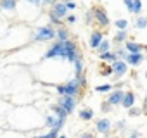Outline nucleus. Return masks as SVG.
I'll list each match as a JSON object with an SVG mask.
<instances>
[{"mask_svg": "<svg viewBox=\"0 0 147 138\" xmlns=\"http://www.w3.org/2000/svg\"><path fill=\"white\" fill-rule=\"evenodd\" d=\"M62 2H64V4L67 5V9H69V11H73V9H76V4H75V2H71V0H62Z\"/></svg>", "mask_w": 147, "mask_h": 138, "instance_id": "33", "label": "nucleus"}, {"mask_svg": "<svg viewBox=\"0 0 147 138\" xmlns=\"http://www.w3.org/2000/svg\"><path fill=\"white\" fill-rule=\"evenodd\" d=\"M113 42H114L116 45L128 42V29H118L116 35H114V38H113Z\"/></svg>", "mask_w": 147, "mask_h": 138, "instance_id": "17", "label": "nucleus"}, {"mask_svg": "<svg viewBox=\"0 0 147 138\" xmlns=\"http://www.w3.org/2000/svg\"><path fill=\"white\" fill-rule=\"evenodd\" d=\"M128 138H138V135H137V133H133V135H130Z\"/></svg>", "mask_w": 147, "mask_h": 138, "instance_id": "41", "label": "nucleus"}, {"mask_svg": "<svg viewBox=\"0 0 147 138\" xmlns=\"http://www.w3.org/2000/svg\"><path fill=\"white\" fill-rule=\"evenodd\" d=\"M102 40H104V33H102L100 29H94V31H92V35H90V40H88L90 48L97 50V48H99V45L102 43Z\"/></svg>", "mask_w": 147, "mask_h": 138, "instance_id": "11", "label": "nucleus"}, {"mask_svg": "<svg viewBox=\"0 0 147 138\" xmlns=\"http://www.w3.org/2000/svg\"><path fill=\"white\" fill-rule=\"evenodd\" d=\"M59 138H67V136L66 135H59Z\"/></svg>", "mask_w": 147, "mask_h": 138, "instance_id": "42", "label": "nucleus"}, {"mask_svg": "<svg viewBox=\"0 0 147 138\" xmlns=\"http://www.w3.org/2000/svg\"><path fill=\"white\" fill-rule=\"evenodd\" d=\"M106 52H111V42L109 40H102V43L99 45V48H97V54L99 55H102V54H106Z\"/></svg>", "mask_w": 147, "mask_h": 138, "instance_id": "23", "label": "nucleus"}, {"mask_svg": "<svg viewBox=\"0 0 147 138\" xmlns=\"http://www.w3.org/2000/svg\"><path fill=\"white\" fill-rule=\"evenodd\" d=\"M55 2H57V0H42V5H43V7H49V5H50V7H54V4H55Z\"/></svg>", "mask_w": 147, "mask_h": 138, "instance_id": "34", "label": "nucleus"}, {"mask_svg": "<svg viewBox=\"0 0 147 138\" xmlns=\"http://www.w3.org/2000/svg\"><path fill=\"white\" fill-rule=\"evenodd\" d=\"M135 28L137 29H145L147 28V16H137V19H135Z\"/></svg>", "mask_w": 147, "mask_h": 138, "instance_id": "24", "label": "nucleus"}, {"mask_svg": "<svg viewBox=\"0 0 147 138\" xmlns=\"http://www.w3.org/2000/svg\"><path fill=\"white\" fill-rule=\"evenodd\" d=\"M50 40H55V28L50 24V26H40L33 31V42H50Z\"/></svg>", "mask_w": 147, "mask_h": 138, "instance_id": "2", "label": "nucleus"}, {"mask_svg": "<svg viewBox=\"0 0 147 138\" xmlns=\"http://www.w3.org/2000/svg\"><path fill=\"white\" fill-rule=\"evenodd\" d=\"M90 11L94 12V19H95V23H97L100 28H107V26L111 24V21H109V16H107L106 9H104L102 5H94Z\"/></svg>", "mask_w": 147, "mask_h": 138, "instance_id": "4", "label": "nucleus"}, {"mask_svg": "<svg viewBox=\"0 0 147 138\" xmlns=\"http://www.w3.org/2000/svg\"><path fill=\"white\" fill-rule=\"evenodd\" d=\"M49 19H50V23H52V24H57V26H61V24H62V19H61V17H57L52 11H49Z\"/></svg>", "mask_w": 147, "mask_h": 138, "instance_id": "28", "label": "nucleus"}, {"mask_svg": "<svg viewBox=\"0 0 147 138\" xmlns=\"http://www.w3.org/2000/svg\"><path fill=\"white\" fill-rule=\"evenodd\" d=\"M78 138H94V135H92V133H83V135H80Z\"/></svg>", "mask_w": 147, "mask_h": 138, "instance_id": "40", "label": "nucleus"}, {"mask_svg": "<svg viewBox=\"0 0 147 138\" xmlns=\"http://www.w3.org/2000/svg\"><path fill=\"white\" fill-rule=\"evenodd\" d=\"M123 2H125V5H126V9L133 14V4H135V0H123Z\"/></svg>", "mask_w": 147, "mask_h": 138, "instance_id": "32", "label": "nucleus"}, {"mask_svg": "<svg viewBox=\"0 0 147 138\" xmlns=\"http://www.w3.org/2000/svg\"><path fill=\"white\" fill-rule=\"evenodd\" d=\"M125 48L128 54H137V52H142V50H147V47L137 43V42H125Z\"/></svg>", "mask_w": 147, "mask_h": 138, "instance_id": "15", "label": "nucleus"}, {"mask_svg": "<svg viewBox=\"0 0 147 138\" xmlns=\"http://www.w3.org/2000/svg\"><path fill=\"white\" fill-rule=\"evenodd\" d=\"M114 26H116L118 29H128L130 24H128L126 19H116V21H114Z\"/></svg>", "mask_w": 147, "mask_h": 138, "instance_id": "27", "label": "nucleus"}, {"mask_svg": "<svg viewBox=\"0 0 147 138\" xmlns=\"http://www.w3.org/2000/svg\"><path fill=\"white\" fill-rule=\"evenodd\" d=\"M128 66H133V67H137V66H140L144 60H145V55L142 54V52H137V54H126V57L123 59Z\"/></svg>", "mask_w": 147, "mask_h": 138, "instance_id": "10", "label": "nucleus"}, {"mask_svg": "<svg viewBox=\"0 0 147 138\" xmlns=\"http://www.w3.org/2000/svg\"><path fill=\"white\" fill-rule=\"evenodd\" d=\"M99 59L100 60H104V62H116V60H119L118 59V55L114 54V52H106V54H102V55H99Z\"/></svg>", "mask_w": 147, "mask_h": 138, "instance_id": "22", "label": "nucleus"}, {"mask_svg": "<svg viewBox=\"0 0 147 138\" xmlns=\"http://www.w3.org/2000/svg\"><path fill=\"white\" fill-rule=\"evenodd\" d=\"M43 59H62L66 60V47H64V42H55L43 55Z\"/></svg>", "mask_w": 147, "mask_h": 138, "instance_id": "3", "label": "nucleus"}, {"mask_svg": "<svg viewBox=\"0 0 147 138\" xmlns=\"http://www.w3.org/2000/svg\"><path fill=\"white\" fill-rule=\"evenodd\" d=\"M114 54L118 55V59H125V57H126V48H123V47H118V48L114 50Z\"/></svg>", "mask_w": 147, "mask_h": 138, "instance_id": "31", "label": "nucleus"}, {"mask_svg": "<svg viewBox=\"0 0 147 138\" xmlns=\"http://www.w3.org/2000/svg\"><path fill=\"white\" fill-rule=\"evenodd\" d=\"M83 76V59H78L75 62V78H82Z\"/></svg>", "mask_w": 147, "mask_h": 138, "instance_id": "25", "label": "nucleus"}, {"mask_svg": "<svg viewBox=\"0 0 147 138\" xmlns=\"http://www.w3.org/2000/svg\"><path fill=\"white\" fill-rule=\"evenodd\" d=\"M142 112L147 116V93H145V97H144V102H142Z\"/></svg>", "mask_w": 147, "mask_h": 138, "instance_id": "36", "label": "nucleus"}, {"mask_svg": "<svg viewBox=\"0 0 147 138\" xmlns=\"http://www.w3.org/2000/svg\"><path fill=\"white\" fill-rule=\"evenodd\" d=\"M140 114H144V112H142V109H138V107L128 109V116H131V117H137V116H140Z\"/></svg>", "mask_w": 147, "mask_h": 138, "instance_id": "30", "label": "nucleus"}, {"mask_svg": "<svg viewBox=\"0 0 147 138\" xmlns=\"http://www.w3.org/2000/svg\"><path fill=\"white\" fill-rule=\"evenodd\" d=\"M78 116H80L82 121H92V119H94V111H92L90 107H87V109H82V111L78 112Z\"/></svg>", "mask_w": 147, "mask_h": 138, "instance_id": "21", "label": "nucleus"}, {"mask_svg": "<svg viewBox=\"0 0 147 138\" xmlns=\"http://www.w3.org/2000/svg\"><path fill=\"white\" fill-rule=\"evenodd\" d=\"M116 128H118V129H123V128H125V121H118V123H116Z\"/></svg>", "mask_w": 147, "mask_h": 138, "instance_id": "39", "label": "nucleus"}, {"mask_svg": "<svg viewBox=\"0 0 147 138\" xmlns=\"http://www.w3.org/2000/svg\"><path fill=\"white\" fill-rule=\"evenodd\" d=\"M66 21H67L69 24H73V23L76 21V16H73V14H71V16H67V17H66Z\"/></svg>", "mask_w": 147, "mask_h": 138, "instance_id": "38", "label": "nucleus"}, {"mask_svg": "<svg viewBox=\"0 0 147 138\" xmlns=\"http://www.w3.org/2000/svg\"><path fill=\"white\" fill-rule=\"evenodd\" d=\"M82 81L80 78H73L69 80L66 85H59L57 86V93L59 95H69V97H78L82 93Z\"/></svg>", "mask_w": 147, "mask_h": 138, "instance_id": "1", "label": "nucleus"}, {"mask_svg": "<svg viewBox=\"0 0 147 138\" xmlns=\"http://www.w3.org/2000/svg\"><path fill=\"white\" fill-rule=\"evenodd\" d=\"M113 90H114V85H113V83H107V85L95 86V92H99V93H107V92H113Z\"/></svg>", "mask_w": 147, "mask_h": 138, "instance_id": "26", "label": "nucleus"}, {"mask_svg": "<svg viewBox=\"0 0 147 138\" xmlns=\"http://www.w3.org/2000/svg\"><path fill=\"white\" fill-rule=\"evenodd\" d=\"M64 47H66V60L73 62L75 64L78 59H82V54H80V48L75 42H71V40H66L64 42Z\"/></svg>", "mask_w": 147, "mask_h": 138, "instance_id": "5", "label": "nucleus"}, {"mask_svg": "<svg viewBox=\"0 0 147 138\" xmlns=\"http://www.w3.org/2000/svg\"><path fill=\"white\" fill-rule=\"evenodd\" d=\"M24 2H28V4H31L35 7H40L42 5V0H24Z\"/></svg>", "mask_w": 147, "mask_h": 138, "instance_id": "37", "label": "nucleus"}, {"mask_svg": "<svg viewBox=\"0 0 147 138\" xmlns=\"http://www.w3.org/2000/svg\"><path fill=\"white\" fill-rule=\"evenodd\" d=\"M126 73H128V64H126L123 59H119V60L113 62V78H114V80H118V78L125 76Z\"/></svg>", "mask_w": 147, "mask_h": 138, "instance_id": "8", "label": "nucleus"}, {"mask_svg": "<svg viewBox=\"0 0 147 138\" xmlns=\"http://www.w3.org/2000/svg\"><path fill=\"white\" fill-rule=\"evenodd\" d=\"M64 123H66V119H62V117H59V116H47L45 117V126L49 128V129H54V131H61L62 129V126H64Z\"/></svg>", "mask_w": 147, "mask_h": 138, "instance_id": "7", "label": "nucleus"}, {"mask_svg": "<svg viewBox=\"0 0 147 138\" xmlns=\"http://www.w3.org/2000/svg\"><path fill=\"white\" fill-rule=\"evenodd\" d=\"M55 40H59V42H66V40H69V31L66 29V28H57L55 29Z\"/></svg>", "mask_w": 147, "mask_h": 138, "instance_id": "19", "label": "nucleus"}, {"mask_svg": "<svg viewBox=\"0 0 147 138\" xmlns=\"http://www.w3.org/2000/svg\"><path fill=\"white\" fill-rule=\"evenodd\" d=\"M95 129H97L100 135H109L111 129H113V123H111L109 119L102 117V119H99V121L95 123Z\"/></svg>", "mask_w": 147, "mask_h": 138, "instance_id": "12", "label": "nucleus"}, {"mask_svg": "<svg viewBox=\"0 0 147 138\" xmlns=\"http://www.w3.org/2000/svg\"><path fill=\"white\" fill-rule=\"evenodd\" d=\"M140 12H142V0H135V4H133V14L140 16Z\"/></svg>", "mask_w": 147, "mask_h": 138, "instance_id": "29", "label": "nucleus"}, {"mask_svg": "<svg viewBox=\"0 0 147 138\" xmlns=\"http://www.w3.org/2000/svg\"><path fill=\"white\" fill-rule=\"evenodd\" d=\"M123 97H125V92H123L121 88H114L113 92H109V95H107V102H109L113 107H116V105H121Z\"/></svg>", "mask_w": 147, "mask_h": 138, "instance_id": "9", "label": "nucleus"}, {"mask_svg": "<svg viewBox=\"0 0 147 138\" xmlns=\"http://www.w3.org/2000/svg\"><path fill=\"white\" fill-rule=\"evenodd\" d=\"M50 111H54V114L55 116H59V117H62V119H66L69 114H67V111L62 107V105H59V104H55V105H52L50 107Z\"/></svg>", "mask_w": 147, "mask_h": 138, "instance_id": "20", "label": "nucleus"}, {"mask_svg": "<svg viewBox=\"0 0 147 138\" xmlns=\"http://www.w3.org/2000/svg\"><path fill=\"white\" fill-rule=\"evenodd\" d=\"M16 5H18V0H0V9L5 12L16 11Z\"/></svg>", "mask_w": 147, "mask_h": 138, "instance_id": "16", "label": "nucleus"}, {"mask_svg": "<svg viewBox=\"0 0 147 138\" xmlns=\"http://www.w3.org/2000/svg\"><path fill=\"white\" fill-rule=\"evenodd\" d=\"M67 5L62 2V0H61V2H55L54 4V7H52V12L57 16V17H61V19H64V17H67Z\"/></svg>", "mask_w": 147, "mask_h": 138, "instance_id": "13", "label": "nucleus"}, {"mask_svg": "<svg viewBox=\"0 0 147 138\" xmlns=\"http://www.w3.org/2000/svg\"><path fill=\"white\" fill-rule=\"evenodd\" d=\"M99 74L100 76H113V64H106L102 60V64L99 67Z\"/></svg>", "mask_w": 147, "mask_h": 138, "instance_id": "18", "label": "nucleus"}, {"mask_svg": "<svg viewBox=\"0 0 147 138\" xmlns=\"http://www.w3.org/2000/svg\"><path fill=\"white\" fill-rule=\"evenodd\" d=\"M145 80H147V71H145Z\"/></svg>", "mask_w": 147, "mask_h": 138, "instance_id": "43", "label": "nucleus"}, {"mask_svg": "<svg viewBox=\"0 0 147 138\" xmlns=\"http://www.w3.org/2000/svg\"><path fill=\"white\" fill-rule=\"evenodd\" d=\"M57 104H59V105H62V107L67 111V114H71V112H75V109H76V104H78V97L61 95V97H59V100H57Z\"/></svg>", "mask_w": 147, "mask_h": 138, "instance_id": "6", "label": "nucleus"}, {"mask_svg": "<svg viewBox=\"0 0 147 138\" xmlns=\"http://www.w3.org/2000/svg\"><path fill=\"white\" fill-rule=\"evenodd\" d=\"M135 93L131 92V90H126L125 92V97H123V102H121V105L125 107V109H131L133 107V104H135Z\"/></svg>", "mask_w": 147, "mask_h": 138, "instance_id": "14", "label": "nucleus"}, {"mask_svg": "<svg viewBox=\"0 0 147 138\" xmlns=\"http://www.w3.org/2000/svg\"><path fill=\"white\" fill-rule=\"evenodd\" d=\"M111 109H113V105H111V104H109V102H107V100H106V102H104V104H102V111H104V112H109V111H111Z\"/></svg>", "mask_w": 147, "mask_h": 138, "instance_id": "35", "label": "nucleus"}]
</instances>
